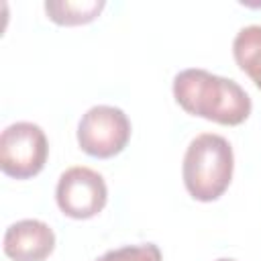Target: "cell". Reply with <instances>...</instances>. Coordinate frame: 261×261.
<instances>
[{
  "mask_svg": "<svg viewBox=\"0 0 261 261\" xmlns=\"http://www.w3.org/2000/svg\"><path fill=\"white\" fill-rule=\"evenodd\" d=\"M216 261H234V259H226V257H222V259H216Z\"/></svg>",
  "mask_w": 261,
  "mask_h": 261,
  "instance_id": "obj_10",
  "label": "cell"
},
{
  "mask_svg": "<svg viewBox=\"0 0 261 261\" xmlns=\"http://www.w3.org/2000/svg\"><path fill=\"white\" fill-rule=\"evenodd\" d=\"M55 200L65 216L86 220L102 212L108 200V188L98 171L77 165L65 169L59 175Z\"/></svg>",
  "mask_w": 261,
  "mask_h": 261,
  "instance_id": "obj_5",
  "label": "cell"
},
{
  "mask_svg": "<svg viewBox=\"0 0 261 261\" xmlns=\"http://www.w3.org/2000/svg\"><path fill=\"white\" fill-rule=\"evenodd\" d=\"M49 155L45 130L35 122H14L0 135V169L14 179L37 175Z\"/></svg>",
  "mask_w": 261,
  "mask_h": 261,
  "instance_id": "obj_3",
  "label": "cell"
},
{
  "mask_svg": "<svg viewBox=\"0 0 261 261\" xmlns=\"http://www.w3.org/2000/svg\"><path fill=\"white\" fill-rule=\"evenodd\" d=\"M232 55L237 65L261 90V24L243 27L232 41Z\"/></svg>",
  "mask_w": 261,
  "mask_h": 261,
  "instance_id": "obj_7",
  "label": "cell"
},
{
  "mask_svg": "<svg viewBox=\"0 0 261 261\" xmlns=\"http://www.w3.org/2000/svg\"><path fill=\"white\" fill-rule=\"evenodd\" d=\"M128 139L130 120L116 106H92L77 124V143L82 151L98 159L118 155L126 147Z\"/></svg>",
  "mask_w": 261,
  "mask_h": 261,
  "instance_id": "obj_4",
  "label": "cell"
},
{
  "mask_svg": "<svg viewBox=\"0 0 261 261\" xmlns=\"http://www.w3.org/2000/svg\"><path fill=\"white\" fill-rule=\"evenodd\" d=\"M104 0H47L45 2V12L47 16L65 27H75V24H86L92 22L104 8Z\"/></svg>",
  "mask_w": 261,
  "mask_h": 261,
  "instance_id": "obj_8",
  "label": "cell"
},
{
  "mask_svg": "<svg viewBox=\"0 0 261 261\" xmlns=\"http://www.w3.org/2000/svg\"><path fill=\"white\" fill-rule=\"evenodd\" d=\"M234 155L230 143L214 133L198 135L186 149L181 175L188 194L200 202L218 200L230 186Z\"/></svg>",
  "mask_w": 261,
  "mask_h": 261,
  "instance_id": "obj_2",
  "label": "cell"
},
{
  "mask_svg": "<svg viewBox=\"0 0 261 261\" xmlns=\"http://www.w3.org/2000/svg\"><path fill=\"white\" fill-rule=\"evenodd\" d=\"M2 249L12 261H45L55 249V234L43 220L24 218L6 228Z\"/></svg>",
  "mask_w": 261,
  "mask_h": 261,
  "instance_id": "obj_6",
  "label": "cell"
},
{
  "mask_svg": "<svg viewBox=\"0 0 261 261\" xmlns=\"http://www.w3.org/2000/svg\"><path fill=\"white\" fill-rule=\"evenodd\" d=\"M96 261H161V251L153 243L126 245V247L112 249V251L104 253Z\"/></svg>",
  "mask_w": 261,
  "mask_h": 261,
  "instance_id": "obj_9",
  "label": "cell"
},
{
  "mask_svg": "<svg viewBox=\"0 0 261 261\" xmlns=\"http://www.w3.org/2000/svg\"><path fill=\"white\" fill-rule=\"evenodd\" d=\"M175 102L194 116L218 124H241L251 114L249 94L228 77L214 75L206 69H184L173 77Z\"/></svg>",
  "mask_w": 261,
  "mask_h": 261,
  "instance_id": "obj_1",
  "label": "cell"
}]
</instances>
